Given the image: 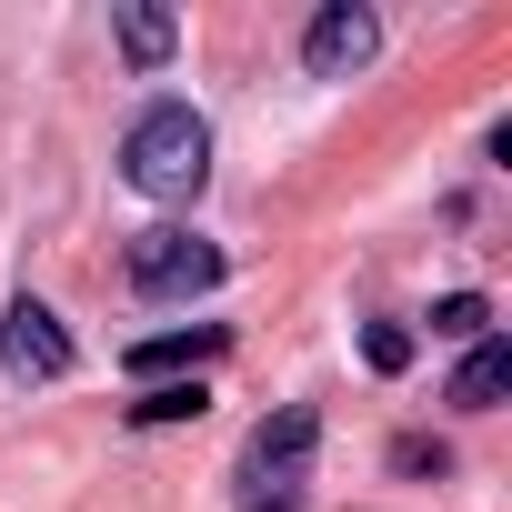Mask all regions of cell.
I'll return each instance as SVG.
<instances>
[{
  "label": "cell",
  "instance_id": "obj_11",
  "mask_svg": "<svg viewBox=\"0 0 512 512\" xmlns=\"http://www.w3.org/2000/svg\"><path fill=\"white\" fill-rule=\"evenodd\" d=\"M362 362H372V372H402V362H412V332H402V322H372V332H362Z\"/></svg>",
  "mask_w": 512,
  "mask_h": 512
},
{
  "label": "cell",
  "instance_id": "obj_10",
  "mask_svg": "<svg viewBox=\"0 0 512 512\" xmlns=\"http://www.w3.org/2000/svg\"><path fill=\"white\" fill-rule=\"evenodd\" d=\"M482 332H492V302H482V292L432 302V342H482Z\"/></svg>",
  "mask_w": 512,
  "mask_h": 512
},
{
  "label": "cell",
  "instance_id": "obj_6",
  "mask_svg": "<svg viewBox=\"0 0 512 512\" xmlns=\"http://www.w3.org/2000/svg\"><path fill=\"white\" fill-rule=\"evenodd\" d=\"M221 352H231V332H221V322H191V332H151V342H131L121 362H131L141 382H171V372H191V382H201Z\"/></svg>",
  "mask_w": 512,
  "mask_h": 512
},
{
  "label": "cell",
  "instance_id": "obj_9",
  "mask_svg": "<svg viewBox=\"0 0 512 512\" xmlns=\"http://www.w3.org/2000/svg\"><path fill=\"white\" fill-rule=\"evenodd\" d=\"M201 412H211V392H201V382H151V392L131 402V422H141V432H161V422H201Z\"/></svg>",
  "mask_w": 512,
  "mask_h": 512
},
{
  "label": "cell",
  "instance_id": "obj_2",
  "mask_svg": "<svg viewBox=\"0 0 512 512\" xmlns=\"http://www.w3.org/2000/svg\"><path fill=\"white\" fill-rule=\"evenodd\" d=\"M312 452H322V412H312V402H282L262 432L241 442L231 512H302V492H312Z\"/></svg>",
  "mask_w": 512,
  "mask_h": 512
},
{
  "label": "cell",
  "instance_id": "obj_8",
  "mask_svg": "<svg viewBox=\"0 0 512 512\" xmlns=\"http://www.w3.org/2000/svg\"><path fill=\"white\" fill-rule=\"evenodd\" d=\"M111 41H121V61H131V71H161V61L181 51V21H171V11H121V21H111Z\"/></svg>",
  "mask_w": 512,
  "mask_h": 512
},
{
  "label": "cell",
  "instance_id": "obj_12",
  "mask_svg": "<svg viewBox=\"0 0 512 512\" xmlns=\"http://www.w3.org/2000/svg\"><path fill=\"white\" fill-rule=\"evenodd\" d=\"M392 472H412V482L432 472V482H442V472H452V452H442V442H422V432H402V442H392Z\"/></svg>",
  "mask_w": 512,
  "mask_h": 512
},
{
  "label": "cell",
  "instance_id": "obj_1",
  "mask_svg": "<svg viewBox=\"0 0 512 512\" xmlns=\"http://www.w3.org/2000/svg\"><path fill=\"white\" fill-rule=\"evenodd\" d=\"M121 181H131L141 201H161V211L191 201V191L211 181V121H201L181 91H161V101L121 131Z\"/></svg>",
  "mask_w": 512,
  "mask_h": 512
},
{
  "label": "cell",
  "instance_id": "obj_7",
  "mask_svg": "<svg viewBox=\"0 0 512 512\" xmlns=\"http://www.w3.org/2000/svg\"><path fill=\"white\" fill-rule=\"evenodd\" d=\"M512 392V342L502 332H482V342H462V362H452V382H442V402L452 412H492Z\"/></svg>",
  "mask_w": 512,
  "mask_h": 512
},
{
  "label": "cell",
  "instance_id": "obj_5",
  "mask_svg": "<svg viewBox=\"0 0 512 512\" xmlns=\"http://www.w3.org/2000/svg\"><path fill=\"white\" fill-rule=\"evenodd\" d=\"M372 51H382V11H362V0H332V11H312V31H302V71L312 81H352Z\"/></svg>",
  "mask_w": 512,
  "mask_h": 512
},
{
  "label": "cell",
  "instance_id": "obj_3",
  "mask_svg": "<svg viewBox=\"0 0 512 512\" xmlns=\"http://www.w3.org/2000/svg\"><path fill=\"white\" fill-rule=\"evenodd\" d=\"M221 241H201V231H181V221H161V231H141L131 241V292L141 302H201V292H221Z\"/></svg>",
  "mask_w": 512,
  "mask_h": 512
},
{
  "label": "cell",
  "instance_id": "obj_4",
  "mask_svg": "<svg viewBox=\"0 0 512 512\" xmlns=\"http://www.w3.org/2000/svg\"><path fill=\"white\" fill-rule=\"evenodd\" d=\"M0 372H11V382H71L81 372V342H71V322L51 312V302H11V312H0Z\"/></svg>",
  "mask_w": 512,
  "mask_h": 512
}]
</instances>
